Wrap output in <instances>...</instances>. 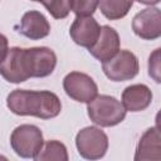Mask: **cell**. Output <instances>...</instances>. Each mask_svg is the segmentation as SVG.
Masks as SVG:
<instances>
[{
  "instance_id": "obj_7",
  "label": "cell",
  "mask_w": 161,
  "mask_h": 161,
  "mask_svg": "<svg viewBox=\"0 0 161 161\" xmlns=\"http://www.w3.org/2000/svg\"><path fill=\"white\" fill-rule=\"evenodd\" d=\"M63 88L70 98L82 103H88L98 93L96 82L88 74L80 72L68 73L63 79Z\"/></svg>"
},
{
  "instance_id": "obj_6",
  "label": "cell",
  "mask_w": 161,
  "mask_h": 161,
  "mask_svg": "<svg viewBox=\"0 0 161 161\" xmlns=\"http://www.w3.org/2000/svg\"><path fill=\"white\" fill-rule=\"evenodd\" d=\"M75 146L79 155L87 160H98L103 157L108 148L107 135L97 127H86L75 136Z\"/></svg>"
},
{
  "instance_id": "obj_9",
  "label": "cell",
  "mask_w": 161,
  "mask_h": 161,
  "mask_svg": "<svg viewBox=\"0 0 161 161\" xmlns=\"http://www.w3.org/2000/svg\"><path fill=\"white\" fill-rule=\"evenodd\" d=\"M88 50L94 58H97L101 62L109 59L119 50L118 33L108 25L101 26L97 40L91 48H88Z\"/></svg>"
},
{
  "instance_id": "obj_13",
  "label": "cell",
  "mask_w": 161,
  "mask_h": 161,
  "mask_svg": "<svg viewBox=\"0 0 161 161\" xmlns=\"http://www.w3.org/2000/svg\"><path fill=\"white\" fill-rule=\"evenodd\" d=\"M160 161L161 160V146H160V132L158 127L148 128L136 148L135 161Z\"/></svg>"
},
{
  "instance_id": "obj_16",
  "label": "cell",
  "mask_w": 161,
  "mask_h": 161,
  "mask_svg": "<svg viewBox=\"0 0 161 161\" xmlns=\"http://www.w3.org/2000/svg\"><path fill=\"white\" fill-rule=\"evenodd\" d=\"M34 160L36 161H67L68 160V153H67V148L65 146L55 140L52 141H47L45 143H43L40 151L35 155Z\"/></svg>"
},
{
  "instance_id": "obj_20",
  "label": "cell",
  "mask_w": 161,
  "mask_h": 161,
  "mask_svg": "<svg viewBox=\"0 0 161 161\" xmlns=\"http://www.w3.org/2000/svg\"><path fill=\"white\" fill-rule=\"evenodd\" d=\"M8 39L5 35L0 34V63L4 60L6 53H8Z\"/></svg>"
},
{
  "instance_id": "obj_18",
  "label": "cell",
  "mask_w": 161,
  "mask_h": 161,
  "mask_svg": "<svg viewBox=\"0 0 161 161\" xmlns=\"http://www.w3.org/2000/svg\"><path fill=\"white\" fill-rule=\"evenodd\" d=\"M101 0H70V9L77 16H91Z\"/></svg>"
},
{
  "instance_id": "obj_19",
  "label": "cell",
  "mask_w": 161,
  "mask_h": 161,
  "mask_svg": "<svg viewBox=\"0 0 161 161\" xmlns=\"http://www.w3.org/2000/svg\"><path fill=\"white\" fill-rule=\"evenodd\" d=\"M148 74L155 79L156 83H160V49H156L148 59Z\"/></svg>"
},
{
  "instance_id": "obj_8",
  "label": "cell",
  "mask_w": 161,
  "mask_h": 161,
  "mask_svg": "<svg viewBox=\"0 0 161 161\" xmlns=\"http://www.w3.org/2000/svg\"><path fill=\"white\" fill-rule=\"evenodd\" d=\"M135 34L142 39L152 40L161 35V13L157 8H147L137 13L132 20Z\"/></svg>"
},
{
  "instance_id": "obj_3",
  "label": "cell",
  "mask_w": 161,
  "mask_h": 161,
  "mask_svg": "<svg viewBox=\"0 0 161 161\" xmlns=\"http://www.w3.org/2000/svg\"><path fill=\"white\" fill-rule=\"evenodd\" d=\"M0 74L10 83H21L30 78L31 67L28 49L14 47L8 50L4 60L0 63Z\"/></svg>"
},
{
  "instance_id": "obj_22",
  "label": "cell",
  "mask_w": 161,
  "mask_h": 161,
  "mask_svg": "<svg viewBox=\"0 0 161 161\" xmlns=\"http://www.w3.org/2000/svg\"><path fill=\"white\" fill-rule=\"evenodd\" d=\"M33 1H43V0H33Z\"/></svg>"
},
{
  "instance_id": "obj_4",
  "label": "cell",
  "mask_w": 161,
  "mask_h": 161,
  "mask_svg": "<svg viewBox=\"0 0 161 161\" xmlns=\"http://www.w3.org/2000/svg\"><path fill=\"white\" fill-rule=\"evenodd\" d=\"M44 143L40 128L34 125L18 126L10 137V145L15 153L24 158H34Z\"/></svg>"
},
{
  "instance_id": "obj_1",
  "label": "cell",
  "mask_w": 161,
  "mask_h": 161,
  "mask_svg": "<svg viewBox=\"0 0 161 161\" xmlns=\"http://www.w3.org/2000/svg\"><path fill=\"white\" fill-rule=\"evenodd\" d=\"M6 106L18 116H34L43 119L57 117L62 109L58 96L49 91L15 89L8 96Z\"/></svg>"
},
{
  "instance_id": "obj_2",
  "label": "cell",
  "mask_w": 161,
  "mask_h": 161,
  "mask_svg": "<svg viewBox=\"0 0 161 161\" xmlns=\"http://www.w3.org/2000/svg\"><path fill=\"white\" fill-rule=\"evenodd\" d=\"M88 117L101 127H112L121 123L126 117V109L122 103L111 96H96L87 106Z\"/></svg>"
},
{
  "instance_id": "obj_14",
  "label": "cell",
  "mask_w": 161,
  "mask_h": 161,
  "mask_svg": "<svg viewBox=\"0 0 161 161\" xmlns=\"http://www.w3.org/2000/svg\"><path fill=\"white\" fill-rule=\"evenodd\" d=\"M152 101V92L145 84H132L122 93V106L126 111L140 112L146 109Z\"/></svg>"
},
{
  "instance_id": "obj_12",
  "label": "cell",
  "mask_w": 161,
  "mask_h": 161,
  "mask_svg": "<svg viewBox=\"0 0 161 161\" xmlns=\"http://www.w3.org/2000/svg\"><path fill=\"white\" fill-rule=\"evenodd\" d=\"M19 33L29 39L38 40L45 38L50 33V25L42 13L30 10L25 13L20 20Z\"/></svg>"
},
{
  "instance_id": "obj_17",
  "label": "cell",
  "mask_w": 161,
  "mask_h": 161,
  "mask_svg": "<svg viewBox=\"0 0 161 161\" xmlns=\"http://www.w3.org/2000/svg\"><path fill=\"white\" fill-rule=\"evenodd\" d=\"M42 3L55 19H64L70 11V0H43Z\"/></svg>"
},
{
  "instance_id": "obj_5",
  "label": "cell",
  "mask_w": 161,
  "mask_h": 161,
  "mask_svg": "<svg viewBox=\"0 0 161 161\" xmlns=\"http://www.w3.org/2000/svg\"><path fill=\"white\" fill-rule=\"evenodd\" d=\"M102 63L106 77L113 82L132 79L138 73V60L130 50H118L114 55Z\"/></svg>"
},
{
  "instance_id": "obj_10",
  "label": "cell",
  "mask_w": 161,
  "mask_h": 161,
  "mask_svg": "<svg viewBox=\"0 0 161 161\" xmlns=\"http://www.w3.org/2000/svg\"><path fill=\"white\" fill-rule=\"evenodd\" d=\"M101 26L92 16H77L73 21L69 34L75 44L91 48L98 38Z\"/></svg>"
},
{
  "instance_id": "obj_21",
  "label": "cell",
  "mask_w": 161,
  "mask_h": 161,
  "mask_svg": "<svg viewBox=\"0 0 161 161\" xmlns=\"http://www.w3.org/2000/svg\"><path fill=\"white\" fill-rule=\"evenodd\" d=\"M141 4H145V5H155V4H158L160 0H136Z\"/></svg>"
},
{
  "instance_id": "obj_15",
  "label": "cell",
  "mask_w": 161,
  "mask_h": 161,
  "mask_svg": "<svg viewBox=\"0 0 161 161\" xmlns=\"http://www.w3.org/2000/svg\"><path fill=\"white\" fill-rule=\"evenodd\" d=\"M133 0H101V13L109 20H118L127 15L132 8Z\"/></svg>"
},
{
  "instance_id": "obj_11",
  "label": "cell",
  "mask_w": 161,
  "mask_h": 161,
  "mask_svg": "<svg viewBox=\"0 0 161 161\" xmlns=\"http://www.w3.org/2000/svg\"><path fill=\"white\" fill-rule=\"evenodd\" d=\"M28 54L31 67V77L43 78L53 73L57 65L55 53L47 47L28 48Z\"/></svg>"
}]
</instances>
